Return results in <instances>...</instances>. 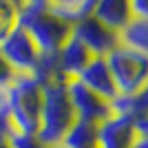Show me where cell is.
<instances>
[{
    "label": "cell",
    "instance_id": "11",
    "mask_svg": "<svg viewBox=\"0 0 148 148\" xmlns=\"http://www.w3.org/2000/svg\"><path fill=\"white\" fill-rule=\"evenodd\" d=\"M93 18H97L104 27L119 33L133 18L130 0H95Z\"/></svg>",
    "mask_w": 148,
    "mask_h": 148
},
{
    "label": "cell",
    "instance_id": "6",
    "mask_svg": "<svg viewBox=\"0 0 148 148\" xmlns=\"http://www.w3.org/2000/svg\"><path fill=\"white\" fill-rule=\"evenodd\" d=\"M66 93L71 99V106L75 111V117L84 119V122H93V124H102L106 117L113 115L111 102L102 99L99 95L86 88L82 82L77 80H69L66 82Z\"/></svg>",
    "mask_w": 148,
    "mask_h": 148
},
{
    "label": "cell",
    "instance_id": "5",
    "mask_svg": "<svg viewBox=\"0 0 148 148\" xmlns=\"http://www.w3.org/2000/svg\"><path fill=\"white\" fill-rule=\"evenodd\" d=\"M0 53L5 56L7 64L13 69L16 75H29L40 58V51L29 38V33L25 29H20L18 25L0 42Z\"/></svg>",
    "mask_w": 148,
    "mask_h": 148
},
{
    "label": "cell",
    "instance_id": "13",
    "mask_svg": "<svg viewBox=\"0 0 148 148\" xmlns=\"http://www.w3.org/2000/svg\"><path fill=\"white\" fill-rule=\"evenodd\" d=\"M119 44L130 51H137L142 56L148 58V18H139L133 16L130 22L117 33Z\"/></svg>",
    "mask_w": 148,
    "mask_h": 148
},
{
    "label": "cell",
    "instance_id": "15",
    "mask_svg": "<svg viewBox=\"0 0 148 148\" xmlns=\"http://www.w3.org/2000/svg\"><path fill=\"white\" fill-rule=\"evenodd\" d=\"M16 25H18V2L0 0V42L16 29Z\"/></svg>",
    "mask_w": 148,
    "mask_h": 148
},
{
    "label": "cell",
    "instance_id": "18",
    "mask_svg": "<svg viewBox=\"0 0 148 148\" xmlns=\"http://www.w3.org/2000/svg\"><path fill=\"white\" fill-rule=\"evenodd\" d=\"M130 9H133V16L148 18V0H130Z\"/></svg>",
    "mask_w": 148,
    "mask_h": 148
},
{
    "label": "cell",
    "instance_id": "7",
    "mask_svg": "<svg viewBox=\"0 0 148 148\" xmlns=\"http://www.w3.org/2000/svg\"><path fill=\"white\" fill-rule=\"evenodd\" d=\"M71 33L86 47L93 58H106L119 44V36L115 31H111L108 27H104L97 18H93V13L88 18L80 20L71 29Z\"/></svg>",
    "mask_w": 148,
    "mask_h": 148
},
{
    "label": "cell",
    "instance_id": "8",
    "mask_svg": "<svg viewBox=\"0 0 148 148\" xmlns=\"http://www.w3.org/2000/svg\"><path fill=\"white\" fill-rule=\"evenodd\" d=\"M137 139L135 119L113 113L97 124V148H133Z\"/></svg>",
    "mask_w": 148,
    "mask_h": 148
},
{
    "label": "cell",
    "instance_id": "1",
    "mask_svg": "<svg viewBox=\"0 0 148 148\" xmlns=\"http://www.w3.org/2000/svg\"><path fill=\"white\" fill-rule=\"evenodd\" d=\"M18 27L29 33L40 53H58L71 36V27L51 13L49 0H20Z\"/></svg>",
    "mask_w": 148,
    "mask_h": 148
},
{
    "label": "cell",
    "instance_id": "2",
    "mask_svg": "<svg viewBox=\"0 0 148 148\" xmlns=\"http://www.w3.org/2000/svg\"><path fill=\"white\" fill-rule=\"evenodd\" d=\"M75 111L71 106L64 84H51L42 88V111H40V126H38V139L47 148L60 146L69 128L75 124Z\"/></svg>",
    "mask_w": 148,
    "mask_h": 148
},
{
    "label": "cell",
    "instance_id": "17",
    "mask_svg": "<svg viewBox=\"0 0 148 148\" xmlns=\"http://www.w3.org/2000/svg\"><path fill=\"white\" fill-rule=\"evenodd\" d=\"M13 77H16V73H13V69L7 64V60H5V56L0 53V88H5V86H9L13 82Z\"/></svg>",
    "mask_w": 148,
    "mask_h": 148
},
{
    "label": "cell",
    "instance_id": "14",
    "mask_svg": "<svg viewBox=\"0 0 148 148\" xmlns=\"http://www.w3.org/2000/svg\"><path fill=\"white\" fill-rule=\"evenodd\" d=\"M58 148H97V124L75 119Z\"/></svg>",
    "mask_w": 148,
    "mask_h": 148
},
{
    "label": "cell",
    "instance_id": "10",
    "mask_svg": "<svg viewBox=\"0 0 148 148\" xmlns=\"http://www.w3.org/2000/svg\"><path fill=\"white\" fill-rule=\"evenodd\" d=\"M56 56H58V66H60V71H62V75H64L66 82L75 80V77L84 71V66L93 60V56L88 53V49L73 36V33L69 36V40L60 47V51H58Z\"/></svg>",
    "mask_w": 148,
    "mask_h": 148
},
{
    "label": "cell",
    "instance_id": "19",
    "mask_svg": "<svg viewBox=\"0 0 148 148\" xmlns=\"http://www.w3.org/2000/svg\"><path fill=\"white\" fill-rule=\"evenodd\" d=\"M0 148H11V144H9V139H7L5 133H0Z\"/></svg>",
    "mask_w": 148,
    "mask_h": 148
},
{
    "label": "cell",
    "instance_id": "12",
    "mask_svg": "<svg viewBox=\"0 0 148 148\" xmlns=\"http://www.w3.org/2000/svg\"><path fill=\"white\" fill-rule=\"evenodd\" d=\"M93 7H95V0H49L51 13L58 16L62 22H66L71 29L80 20L91 16Z\"/></svg>",
    "mask_w": 148,
    "mask_h": 148
},
{
    "label": "cell",
    "instance_id": "16",
    "mask_svg": "<svg viewBox=\"0 0 148 148\" xmlns=\"http://www.w3.org/2000/svg\"><path fill=\"white\" fill-rule=\"evenodd\" d=\"M7 139H9V144H11V148H47L40 139H38V135H29V133H20V130H9V133H5Z\"/></svg>",
    "mask_w": 148,
    "mask_h": 148
},
{
    "label": "cell",
    "instance_id": "4",
    "mask_svg": "<svg viewBox=\"0 0 148 148\" xmlns=\"http://www.w3.org/2000/svg\"><path fill=\"white\" fill-rule=\"evenodd\" d=\"M104 60L113 75L117 95L135 97L148 86V58L146 56L117 44Z\"/></svg>",
    "mask_w": 148,
    "mask_h": 148
},
{
    "label": "cell",
    "instance_id": "3",
    "mask_svg": "<svg viewBox=\"0 0 148 148\" xmlns=\"http://www.w3.org/2000/svg\"><path fill=\"white\" fill-rule=\"evenodd\" d=\"M7 106L13 130L38 135L42 111V86L31 75L13 77V82L7 86Z\"/></svg>",
    "mask_w": 148,
    "mask_h": 148
},
{
    "label": "cell",
    "instance_id": "9",
    "mask_svg": "<svg viewBox=\"0 0 148 148\" xmlns=\"http://www.w3.org/2000/svg\"><path fill=\"white\" fill-rule=\"evenodd\" d=\"M75 80L82 82L86 88H91L95 95H99L102 99L111 102V104L117 99V88H115L113 75L108 71V64H106L104 58H93Z\"/></svg>",
    "mask_w": 148,
    "mask_h": 148
},
{
    "label": "cell",
    "instance_id": "20",
    "mask_svg": "<svg viewBox=\"0 0 148 148\" xmlns=\"http://www.w3.org/2000/svg\"><path fill=\"white\" fill-rule=\"evenodd\" d=\"M56 148H58V146H56Z\"/></svg>",
    "mask_w": 148,
    "mask_h": 148
}]
</instances>
